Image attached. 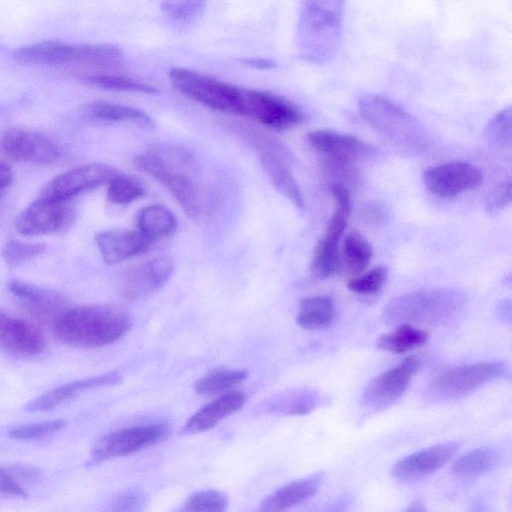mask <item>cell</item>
Returning a JSON list of instances; mask_svg holds the SVG:
<instances>
[{
	"label": "cell",
	"instance_id": "obj_38",
	"mask_svg": "<svg viewBox=\"0 0 512 512\" xmlns=\"http://www.w3.org/2000/svg\"><path fill=\"white\" fill-rule=\"evenodd\" d=\"M512 112L511 108L507 107L498 112L487 123L485 129L486 139L493 145L500 147H509L512 138Z\"/></svg>",
	"mask_w": 512,
	"mask_h": 512
},
{
	"label": "cell",
	"instance_id": "obj_49",
	"mask_svg": "<svg viewBox=\"0 0 512 512\" xmlns=\"http://www.w3.org/2000/svg\"><path fill=\"white\" fill-rule=\"evenodd\" d=\"M510 301L508 299L503 300L498 306V314L504 321H510Z\"/></svg>",
	"mask_w": 512,
	"mask_h": 512
},
{
	"label": "cell",
	"instance_id": "obj_11",
	"mask_svg": "<svg viewBox=\"0 0 512 512\" xmlns=\"http://www.w3.org/2000/svg\"><path fill=\"white\" fill-rule=\"evenodd\" d=\"M422 178L430 193L445 198L474 190L483 181L480 169L464 161L427 167Z\"/></svg>",
	"mask_w": 512,
	"mask_h": 512
},
{
	"label": "cell",
	"instance_id": "obj_24",
	"mask_svg": "<svg viewBox=\"0 0 512 512\" xmlns=\"http://www.w3.org/2000/svg\"><path fill=\"white\" fill-rule=\"evenodd\" d=\"M323 472L286 484L267 496L261 503L262 511H282L311 498L324 481Z\"/></svg>",
	"mask_w": 512,
	"mask_h": 512
},
{
	"label": "cell",
	"instance_id": "obj_36",
	"mask_svg": "<svg viewBox=\"0 0 512 512\" xmlns=\"http://www.w3.org/2000/svg\"><path fill=\"white\" fill-rule=\"evenodd\" d=\"M343 254L348 270L359 273L370 263L373 248L360 234L350 233L344 239Z\"/></svg>",
	"mask_w": 512,
	"mask_h": 512
},
{
	"label": "cell",
	"instance_id": "obj_6",
	"mask_svg": "<svg viewBox=\"0 0 512 512\" xmlns=\"http://www.w3.org/2000/svg\"><path fill=\"white\" fill-rule=\"evenodd\" d=\"M508 375L509 367L502 361L464 364L436 375L427 386V394L439 401L457 399Z\"/></svg>",
	"mask_w": 512,
	"mask_h": 512
},
{
	"label": "cell",
	"instance_id": "obj_23",
	"mask_svg": "<svg viewBox=\"0 0 512 512\" xmlns=\"http://www.w3.org/2000/svg\"><path fill=\"white\" fill-rule=\"evenodd\" d=\"M247 401L242 392L226 393L199 409L184 424L182 431L186 434L206 431L214 427L227 416L238 411Z\"/></svg>",
	"mask_w": 512,
	"mask_h": 512
},
{
	"label": "cell",
	"instance_id": "obj_10",
	"mask_svg": "<svg viewBox=\"0 0 512 512\" xmlns=\"http://www.w3.org/2000/svg\"><path fill=\"white\" fill-rule=\"evenodd\" d=\"M418 364L417 357L409 356L373 378L363 390L362 404L374 411L393 404L407 389Z\"/></svg>",
	"mask_w": 512,
	"mask_h": 512
},
{
	"label": "cell",
	"instance_id": "obj_4",
	"mask_svg": "<svg viewBox=\"0 0 512 512\" xmlns=\"http://www.w3.org/2000/svg\"><path fill=\"white\" fill-rule=\"evenodd\" d=\"M122 56L120 47L110 43L71 44L56 40L26 45L13 54L15 61L23 65L100 68L118 64Z\"/></svg>",
	"mask_w": 512,
	"mask_h": 512
},
{
	"label": "cell",
	"instance_id": "obj_27",
	"mask_svg": "<svg viewBox=\"0 0 512 512\" xmlns=\"http://www.w3.org/2000/svg\"><path fill=\"white\" fill-rule=\"evenodd\" d=\"M331 401L328 394L314 389H296L275 399L270 407L275 412L288 415H305L326 406Z\"/></svg>",
	"mask_w": 512,
	"mask_h": 512
},
{
	"label": "cell",
	"instance_id": "obj_34",
	"mask_svg": "<svg viewBox=\"0 0 512 512\" xmlns=\"http://www.w3.org/2000/svg\"><path fill=\"white\" fill-rule=\"evenodd\" d=\"M80 79L89 85L108 90L141 92L145 94L157 93V89L149 84L119 75L86 73L81 75Z\"/></svg>",
	"mask_w": 512,
	"mask_h": 512
},
{
	"label": "cell",
	"instance_id": "obj_31",
	"mask_svg": "<svg viewBox=\"0 0 512 512\" xmlns=\"http://www.w3.org/2000/svg\"><path fill=\"white\" fill-rule=\"evenodd\" d=\"M341 236L326 231L317 242L310 263L314 277L325 279L331 277L339 267V242Z\"/></svg>",
	"mask_w": 512,
	"mask_h": 512
},
{
	"label": "cell",
	"instance_id": "obj_2",
	"mask_svg": "<svg viewBox=\"0 0 512 512\" xmlns=\"http://www.w3.org/2000/svg\"><path fill=\"white\" fill-rule=\"evenodd\" d=\"M134 166L160 182L191 218L201 213L200 191L194 178V160L185 150L155 147L134 160Z\"/></svg>",
	"mask_w": 512,
	"mask_h": 512
},
{
	"label": "cell",
	"instance_id": "obj_46",
	"mask_svg": "<svg viewBox=\"0 0 512 512\" xmlns=\"http://www.w3.org/2000/svg\"><path fill=\"white\" fill-rule=\"evenodd\" d=\"M365 219L374 224H378L385 219L384 209L377 203L368 204L364 209Z\"/></svg>",
	"mask_w": 512,
	"mask_h": 512
},
{
	"label": "cell",
	"instance_id": "obj_15",
	"mask_svg": "<svg viewBox=\"0 0 512 512\" xmlns=\"http://www.w3.org/2000/svg\"><path fill=\"white\" fill-rule=\"evenodd\" d=\"M45 348V337L36 325L0 309V350L15 357H31Z\"/></svg>",
	"mask_w": 512,
	"mask_h": 512
},
{
	"label": "cell",
	"instance_id": "obj_40",
	"mask_svg": "<svg viewBox=\"0 0 512 512\" xmlns=\"http://www.w3.org/2000/svg\"><path fill=\"white\" fill-rule=\"evenodd\" d=\"M65 419H54L15 427L9 431V436L17 440L41 439L60 431L67 425Z\"/></svg>",
	"mask_w": 512,
	"mask_h": 512
},
{
	"label": "cell",
	"instance_id": "obj_22",
	"mask_svg": "<svg viewBox=\"0 0 512 512\" xmlns=\"http://www.w3.org/2000/svg\"><path fill=\"white\" fill-rule=\"evenodd\" d=\"M306 139L319 154L338 164L355 159L364 149L363 143L355 136L332 130L312 131Z\"/></svg>",
	"mask_w": 512,
	"mask_h": 512
},
{
	"label": "cell",
	"instance_id": "obj_42",
	"mask_svg": "<svg viewBox=\"0 0 512 512\" xmlns=\"http://www.w3.org/2000/svg\"><path fill=\"white\" fill-rule=\"evenodd\" d=\"M206 0H163L161 10L176 20H189L202 13Z\"/></svg>",
	"mask_w": 512,
	"mask_h": 512
},
{
	"label": "cell",
	"instance_id": "obj_5",
	"mask_svg": "<svg viewBox=\"0 0 512 512\" xmlns=\"http://www.w3.org/2000/svg\"><path fill=\"white\" fill-rule=\"evenodd\" d=\"M464 301V295L454 289L414 291L391 300L383 319L390 324L441 323L456 315Z\"/></svg>",
	"mask_w": 512,
	"mask_h": 512
},
{
	"label": "cell",
	"instance_id": "obj_50",
	"mask_svg": "<svg viewBox=\"0 0 512 512\" xmlns=\"http://www.w3.org/2000/svg\"><path fill=\"white\" fill-rule=\"evenodd\" d=\"M407 510L409 511H424L425 510V507L424 505L419 502L418 500L414 501L410 507L407 508Z\"/></svg>",
	"mask_w": 512,
	"mask_h": 512
},
{
	"label": "cell",
	"instance_id": "obj_7",
	"mask_svg": "<svg viewBox=\"0 0 512 512\" xmlns=\"http://www.w3.org/2000/svg\"><path fill=\"white\" fill-rule=\"evenodd\" d=\"M172 86L186 97L217 111H235L239 87L207 74L185 68H172L169 72Z\"/></svg>",
	"mask_w": 512,
	"mask_h": 512
},
{
	"label": "cell",
	"instance_id": "obj_16",
	"mask_svg": "<svg viewBox=\"0 0 512 512\" xmlns=\"http://www.w3.org/2000/svg\"><path fill=\"white\" fill-rule=\"evenodd\" d=\"M257 149L260 162L275 189L295 207L303 210V195L290 170L283 149L273 142L260 140Z\"/></svg>",
	"mask_w": 512,
	"mask_h": 512
},
{
	"label": "cell",
	"instance_id": "obj_9",
	"mask_svg": "<svg viewBox=\"0 0 512 512\" xmlns=\"http://www.w3.org/2000/svg\"><path fill=\"white\" fill-rule=\"evenodd\" d=\"M167 434V427L160 424L134 426L112 432L95 444L86 466H96L106 460L137 452L154 445Z\"/></svg>",
	"mask_w": 512,
	"mask_h": 512
},
{
	"label": "cell",
	"instance_id": "obj_29",
	"mask_svg": "<svg viewBox=\"0 0 512 512\" xmlns=\"http://www.w3.org/2000/svg\"><path fill=\"white\" fill-rule=\"evenodd\" d=\"M87 112L100 120L127 122L144 130H152L155 127V123L149 115L126 105L96 101L87 106Z\"/></svg>",
	"mask_w": 512,
	"mask_h": 512
},
{
	"label": "cell",
	"instance_id": "obj_21",
	"mask_svg": "<svg viewBox=\"0 0 512 512\" xmlns=\"http://www.w3.org/2000/svg\"><path fill=\"white\" fill-rule=\"evenodd\" d=\"M363 117L377 128L390 131L413 128L415 121L402 107L378 94H369L359 101Z\"/></svg>",
	"mask_w": 512,
	"mask_h": 512
},
{
	"label": "cell",
	"instance_id": "obj_39",
	"mask_svg": "<svg viewBox=\"0 0 512 512\" xmlns=\"http://www.w3.org/2000/svg\"><path fill=\"white\" fill-rule=\"evenodd\" d=\"M388 277L386 266L380 265L372 268L368 272L349 280L347 287L350 291L361 294L371 295L381 290Z\"/></svg>",
	"mask_w": 512,
	"mask_h": 512
},
{
	"label": "cell",
	"instance_id": "obj_18",
	"mask_svg": "<svg viewBox=\"0 0 512 512\" xmlns=\"http://www.w3.org/2000/svg\"><path fill=\"white\" fill-rule=\"evenodd\" d=\"M174 263L169 256H158L130 270L124 283V297L144 298L165 285L173 273Z\"/></svg>",
	"mask_w": 512,
	"mask_h": 512
},
{
	"label": "cell",
	"instance_id": "obj_12",
	"mask_svg": "<svg viewBox=\"0 0 512 512\" xmlns=\"http://www.w3.org/2000/svg\"><path fill=\"white\" fill-rule=\"evenodd\" d=\"M118 171L109 165L94 163L79 166L51 180L41 191L39 199L65 201L84 191L108 183Z\"/></svg>",
	"mask_w": 512,
	"mask_h": 512
},
{
	"label": "cell",
	"instance_id": "obj_17",
	"mask_svg": "<svg viewBox=\"0 0 512 512\" xmlns=\"http://www.w3.org/2000/svg\"><path fill=\"white\" fill-rule=\"evenodd\" d=\"M459 448L456 442L437 444L397 461L391 469L394 478L410 482L422 479L441 468Z\"/></svg>",
	"mask_w": 512,
	"mask_h": 512
},
{
	"label": "cell",
	"instance_id": "obj_1",
	"mask_svg": "<svg viewBox=\"0 0 512 512\" xmlns=\"http://www.w3.org/2000/svg\"><path fill=\"white\" fill-rule=\"evenodd\" d=\"M130 327V316L119 308L85 305L65 310L53 324V332L66 345L98 348L117 341Z\"/></svg>",
	"mask_w": 512,
	"mask_h": 512
},
{
	"label": "cell",
	"instance_id": "obj_35",
	"mask_svg": "<svg viewBox=\"0 0 512 512\" xmlns=\"http://www.w3.org/2000/svg\"><path fill=\"white\" fill-rule=\"evenodd\" d=\"M145 195V187L133 176L118 172L108 182L107 198L114 204H129Z\"/></svg>",
	"mask_w": 512,
	"mask_h": 512
},
{
	"label": "cell",
	"instance_id": "obj_47",
	"mask_svg": "<svg viewBox=\"0 0 512 512\" xmlns=\"http://www.w3.org/2000/svg\"><path fill=\"white\" fill-rule=\"evenodd\" d=\"M242 63L257 69H270L276 66L275 62L265 58H248L243 59Z\"/></svg>",
	"mask_w": 512,
	"mask_h": 512
},
{
	"label": "cell",
	"instance_id": "obj_13",
	"mask_svg": "<svg viewBox=\"0 0 512 512\" xmlns=\"http://www.w3.org/2000/svg\"><path fill=\"white\" fill-rule=\"evenodd\" d=\"M65 201L37 199L16 218L19 233L27 236L51 234L71 225L75 209Z\"/></svg>",
	"mask_w": 512,
	"mask_h": 512
},
{
	"label": "cell",
	"instance_id": "obj_8",
	"mask_svg": "<svg viewBox=\"0 0 512 512\" xmlns=\"http://www.w3.org/2000/svg\"><path fill=\"white\" fill-rule=\"evenodd\" d=\"M234 113L279 130L296 126L303 119L301 109L287 98L247 88H240Z\"/></svg>",
	"mask_w": 512,
	"mask_h": 512
},
{
	"label": "cell",
	"instance_id": "obj_30",
	"mask_svg": "<svg viewBox=\"0 0 512 512\" xmlns=\"http://www.w3.org/2000/svg\"><path fill=\"white\" fill-rule=\"evenodd\" d=\"M499 452L493 447H479L462 455L453 464L452 474L461 479L477 478L492 470L498 460Z\"/></svg>",
	"mask_w": 512,
	"mask_h": 512
},
{
	"label": "cell",
	"instance_id": "obj_41",
	"mask_svg": "<svg viewBox=\"0 0 512 512\" xmlns=\"http://www.w3.org/2000/svg\"><path fill=\"white\" fill-rule=\"evenodd\" d=\"M45 248L42 243L10 241L5 245L2 255L9 266H19L43 253Z\"/></svg>",
	"mask_w": 512,
	"mask_h": 512
},
{
	"label": "cell",
	"instance_id": "obj_44",
	"mask_svg": "<svg viewBox=\"0 0 512 512\" xmlns=\"http://www.w3.org/2000/svg\"><path fill=\"white\" fill-rule=\"evenodd\" d=\"M512 185L510 180L498 184L486 197L485 207L488 213H496L511 202Z\"/></svg>",
	"mask_w": 512,
	"mask_h": 512
},
{
	"label": "cell",
	"instance_id": "obj_14",
	"mask_svg": "<svg viewBox=\"0 0 512 512\" xmlns=\"http://www.w3.org/2000/svg\"><path fill=\"white\" fill-rule=\"evenodd\" d=\"M11 159L30 164H51L60 157V148L46 135L25 129L6 131L0 141Z\"/></svg>",
	"mask_w": 512,
	"mask_h": 512
},
{
	"label": "cell",
	"instance_id": "obj_33",
	"mask_svg": "<svg viewBox=\"0 0 512 512\" xmlns=\"http://www.w3.org/2000/svg\"><path fill=\"white\" fill-rule=\"evenodd\" d=\"M247 374L244 369H214L197 380L194 389L202 395L219 393L243 381Z\"/></svg>",
	"mask_w": 512,
	"mask_h": 512
},
{
	"label": "cell",
	"instance_id": "obj_43",
	"mask_svg": "<svg viewBox=\"0 0 512 512\" xmlns=\"http://www.w3.org/2000/svg\"><path fill=\"white\" fill-rule=\"evenodd\" d=\"M0 495L15 498L28 496L25 485L19 480L10 464L0 465Z\"/></svg>",
	"mask_w": 512,
	"mask_h": 512
},
{
	"label": "cell",
	"instance_id": "obj_48",
	"mask_svg": "<svg viewBox=\"0 0 512 512\" xmlns=\"http://www.w3.org/2000/svg\"><path fill=\"white\" fill-rule=\"evenodd\" d=\"M13 179L11 169L0 161V189L10 185Z\"/></svg>",
	"mask_w": 512,
	"mask_h": 512
},
{
	"label": "cell",
	"instance_id": "obj_25",
	"mask_svg": "<svg viewBox=\"0 0 512 512\" xmlns=\"http://www.w3.org/2000/svg\"><path fill=\"white\" fill-rule=\"evenodd\" d=\"M8 289L27 304L38 317L51 320L52 326L65 311L61 310V300L55 293L34 284L13 280L9 282Z\"/></svg>",
	"mask_w": 512,
	"mask_h": 512
},
{
	"label": "cell",
	"instance_id": "obj_32",
	"mask_svg": "<svg viewBox=\"0 0 512 512\" xmlns=\"http://www.w3.org/2000/svg\"><path fill=\"white\" fill-rule=\"evenodd\" d=\"M428 336L426 331L411 324H400L393 331L382 334L377 346L384 351L400 354L422 346L427 342Z\"/></svg>",
	"mask_w": 512,
	"mask_h": 512
},
{
	"label": "cell",
	"instance_id": "obj_19",
	"mask_svg": "<svg viewBox=\"0 0 512 512\" xmlns=\"http://www.w3.org/2000/svg\"><path fill=\"white\" fill-rule=\"evenodd\" d=\"M121 381L118 372H109L97 376L75 380L50 389L29 401L24 410L27 412H46L74 399L84 391L109 386Z\"/></svg>",
	"mask_w": 512,
	"mask_h": 512
},
{
	"label": "cell",
	"instance_id": "obj_3",
	"mask_svg": "<svg viewBox=\"0 0 512 512\" xmlns=\"http://www.w3.org/2000/svg\"><path fill=\"white\" fill-rule=\"evenodd\" d=\"M345 0H302L298 41L302 57L315 64L337 54L343 28Z\"/></svg>",
	"mask_w": 512,
	"mask_h": 512
},
{
	"label": "cell",
	"instance_id": "obj_28",
	"mask_svg": "<svg viewBox=\"0 0 512 512\" xmlns=\"http://www.w3.org/2000/svg\"><path fill=\"white\" fill-rule=\"evenodd\" d=\"M335 315V304L330 296H309L301 300L296 321L305 329H321L330 326Z\"/></svg>",
	"mask_w": 512,
	"mask_h": 512
},
{
	"label": "cell",
	"instance_id": "obj_37",
	"mask_svg": "<svg viewBox=\"0 0 512 512\" xmlns=\"http://www.w3.org/2000/svg\"><path fill=\"white\" fill-rule=\"evenodd\" d=\"M226 495L218 490H203L190 495L184 502L183 511L222 512L227 508Z\"/></svg>",
	"mask_w": 512,
	"mask_h": 512
},
{
	"label": "cell",
	"instance_id": "obj_20",
	"mask_svg": "<svg viewBox=\"0 0 512 512\" xmlns=\"http://www.w3.org/2000/svg\"><path fill=\"white\" fill-rule=\"evenodd\" d=\"M102 259L107 264H117L146 251L149 241L138 229H111L95 236Z\"/></svg>",
	"mask_w": 512,
	"mask_h": 512
},
{
	"label": "cell",
	"instance_id": "obj_26",
	"mask_svg": "<svg viewBox=\"0 0 512 512\" xmlns=\"http://www.w3.org/2000/svg\"><path fill=\"white\" fill-rule=\"evenodd\" d=\"M137 228L153 242L172 235L177 229V218L166 206L152 204L139 211Z\"/></svg>",
	"mask_w": 512,
	"mask_h": 512
},
{
	"label": "cell",
	"instance_id": "obj_45",
	"mask_svg": "<svg viewBox=\"0 0 512 512\" xmlns=\"http://www.w3.org/2000/svg\"><path fill=\"white\" fill-rule=\"evenodd\" d=\"M143 502L142 495L138 491H128L121 495L115 502L116 510H134Z\"/></svg>",
	"mask_w": 512,
	"mask_h": 512
}]
</instances>
